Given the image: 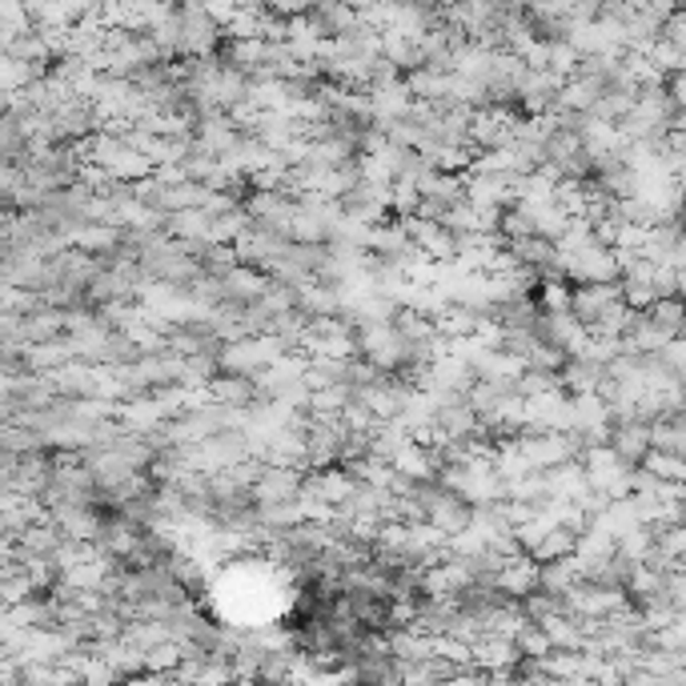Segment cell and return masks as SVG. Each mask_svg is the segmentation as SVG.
<instances>
[{
  "instance_id": "6da1fadb",
  "label": "cell",
  "mask_w": 686,
  "mask_h": 686,
  "mask_svg": "<svg viewBox=\"0 0 686 686\" xmlns=\"http://www.w3.org/2000/svg\"><path fill=\"white\" fill-rule=\"evenodd\" d=\"M289 349L281 346L277 338L262 334V338H242L222 346V373L229 378H257L262 370H269L277 358H286Z\"/></svg>"
},
{
  "instance_id": "7a4b0ae2",
  "label": "cell",
  "mask_w": 686,
  "mask_h": 686,
  "mask_svg": "<svg viewBox=\"0 0 686 686\" xmlns=\"http://www.w3.org/2000/svg\"><path fill=\"white\" fill-rule=\"evenodd\" d=\"M559 265H562V277H566L571 286H614V281H623L618 254L598 242H591L574 257H559Z\"/></svg>"
},
{
  "instance_id": "3957f363",
  "label": "cell",
  "mask_w": 686,
  "mask_h": 686,
  "mask_svg": "<svg viewBox=\"0 0 686 686\" xmlns=\"http://www.w3.org/2000/svg\"><path fill=\"white\" fill-rule=\"evenodd\" d=\"M406 225V233H410V242L422 249L430 262L438 265H454L458 262V237L450 229H446L442 222H422V217H410V222H401Z\"/></svg>"
},
{
  "instance_id": "277c9868",
  "label": "cell",
  "mask_w": 686,
  "mask_h": 686,
  "mask_svg": "<svg viewBox=\"0 0 686 686\" xmlns=\"http://www.w3.org/2000/svg\"><path fill=\"white\" fill-rule=\"evenodd\" d=\"M301 487H306V474L301 470H281V465H265L262 478L254 487V502L257 506H289L301 498Z\"/></svg>"
},
{
  "instance_id": "5b68a950",
  "label": "cell",
  "mask_w": 686,
  "mask_h": 686,
  "mask_svg": "<svg viewBox=\"0 0 686 686\" xmlns=\"http://www.w3.org/2000/svg\"><path fill=\"white\" fill-rule=\"evenodd\" d=\"M542 591V566L530 554H518L506 562V571L498 574V594L510 602H526Z\"/></svg>"
},
{
  "instance_id": "8992f818",
  "label": "cell",
  "mask_w": 686,
  "mask_h": 686,
  "mask_svg": "<svg viewBox=\"0 0 686 686\" xmlns=\"http://www.w3.org/2000/svg\"><path fill=\"white\" fill-rule=\"evenodd\" d=\"M522 663L526 658H522L518 643L494 638V634H482L474 643V670H482V675H514Z\"/></svg>"
},
{
  "instance_id": "52a82bcc",
  "label": "cell",
  "mask_w": 686,
  "mask_h": 686,
  "mask_svg": "<svg viewBox=\"0 0 686 686\" xmlns=\"http://www.w3.org/2000/svg\"><path fill=\"white\" fill-rule=\"evenodd\" d=\"M393 474L406 478V482H413V487H422V482H438V474H442V458H438V450H430V446H401L398 458H393Z\"/></svg>"
},
{
  "instance_id": "ba28073f",
  "label": "cell",
  "mask_w": 686,
  "mask_h": 686,
  "mask_svg": "<svg viewBox=\"0 0 686 686\" xmlns=\"http://www.w3.org/2000/svg\"><path fill=\"white\" fill-rule=\"evenodd\" d=\"M614 306H623V286H618V281H614V286H574L571 314L579 317L586 329H591L594 321H602Z\"/></svg>"
},
{
  "instance_id": "9c48e42d",
  "label": "cell",
  "mask_w": 686,
  "mask_h": 686,
  "mask_svg": "<svg viewBox=\"0 0 686 686\" xmlns=\"http://www.w3.org/2000/svg\"><path fill=\"white\" fill-rule=\"evenodd\" d=\"M381 61H390L401 76H410V73H418V69H426L422 37H406V32H398V29L381 32Z\"/></svg>"
},
{
  "instance_id": "30bf717a",
  "label": "cell",
  "mask_w": 686,
  "mask_h": 686,
  "mask_svg": "<svg viewBox=\"0 0 686 686\" xmlns=\"http://www.w3.org/2000/svg\"><path fill=\"white\" fill-rule=\"evenodd\" d=\"M611 450L623 458L626 465L638 470V465L646 462V454H651V422H643V418H634V422H614Z\"/></svg>"
},
{
  "instance_id": "8fae6325",
  "label": "cell",
  "mask_w": 686,
  "mask_h": 686,
  "mask_svg": "<svg viewBox=\"0 0 686 686\" xmlns=\"http://www.w3.org/2000/svg\"><path fill=\"white\" fill-rule=\"evenodd\" d=\"M470 522H474V506L465 498L450 494V490H442V498L430 506V526L446 539H458L462 530H470Z\"/></svg>"
},
{
  "instance_id": "7c38bea8",
  "label": "cell",
  "mask_w": 686,
  "mask_h": 686,
  "mask_svg": "<svg viewBox=\"0 0 686 686\" xmlns=\"http://www.w3.org/2000/svg\"><path fill=\"white\" fill-rule=\"evenodd\" d=\"M406 89L418 105H446L454 101V73H442V69H418V73L406 76Z\"/></svg>"
},
{
  "instance_id": "4fadbf2b",
  "label": "cell",
  "mask_w": 686,
  "mask_h": 686,
  "mask_svg": "<svg viewBox=\"0 0 686 686\" xmlns=\"http://www.w3.org/2000/svg\"><path fill=\"white\" fill-rule=\"evenodd\" d=\"M209 398L217 401V406H229V410H254V406H262L257 381L254 378H229V373H222V378L213 381Z\"/></svg>"
},
{
  "instance_id": "5bb4252c",
  "label": "cell",
  "mask_w": 686,
  "mask_h": 686,
  "mask_svg": "<svg viewBox=\"0 0 686 686\" xmlns=\"http://www.w3.org/2000/svg\"><path fill=\"white\" fill-rule=\"evenodd\" d=\"M602 93H606V85H598V81H591V76H574V81L562 85L559 109L571 116H591L594 109H598Z\"/></svg>"
},
{
  "instance_id": "9a60e30c",
  "label": "cell",
  "mask_w": 686,
  "mask_h": 686,
  "mask_svg": "<svg viewBox=\"0 0 686 686\" xmlns=\"http://www.w3.org/2000/svg\"><path fill=\"white\" fill-rule=\"evenodd\" d=\"M582 582H586V571H582L579 559H562V562H550V566H542V594H554V598H571Z\"/></svg>"
},
{
  "instance_id": "2e32d148",
  "label": "cell",
  "mask_w": 686,
  "mask_h": 686,
  "mask_svg": "<svg viewBox=\"0 0 686 686\" xmlns=\"http://www.w3.org/2000/svg\"><path fill=\"white\" fill-rule=\"evenodd\" d=\"M651 450H666V454L686 458V418L666 413V418L651 422Z\"/></svg>"
},
{
  "instance_id": "e0dca14e",
  "label": "cell",
  "mask_w": 686,
  "mask_h": 686,
  "mask_svg": "<svg viewBox=\"0 0 686 686\" xmlns=\"http://www.w3.org/2000/svg\"><path fill=\"white\" fill-rule=\"evenodd\" d=\"M478 326H482V317H478L474 309H465V306H450L442 317H438V321H433V329H438V338H446V341H465V338H474Z\"/></svg>"
},
{
  "instance_id": "ac0fdd59",
  "label": "cell",
  "mask_w": 686,
  "mask_h": 686,
  "mask_svg": "<svg viewBox=\"0 0 686 686\" xmlns=\"http://www.w3.org/2000/svg\"><path fill=\"white\" fill-rule=\"evenodd\" d=\"M121 643H129L133 651H141V655H153L157 646L177 643V638H173L170 623H129L125 634H121Z\"/></svg>"
},
{
  "instance_id": "d6986e66",
  "label": "cell",
  "mask_w": 686,
  "mask_h": 686,
  "mask_svg": "<svg viewBox=\"0 0 686 686\" xmlns=\"http://www.w3.org/2000/svg\"><path fill=\"white\" fill-rule=\"evenodd\" d=\"M602 378H606V370L594 366V361H582V358H571L566 361V370H562V386H566L571 398H579V393H598Z\"/></svg>"
},
{
  "instance_id": "ffe728a7",
  "label": "cell",
  "mask_w": 686,
  "mask_h": 686,
  "mask_svg": "<svg viewBox=\"0 0 686 686\" xmlns=\"http://www.w3.org/2000/svg\"><path fill=\"white\" fill-rule=\"evenodd\" d=\"M579 554V534L574 530H562V526H554L546 534V542H542L530 559L539 562V566H550V562H562V559H574Z\"/></svg>"
},
{
  "instance_id": "44dd1931",
  "label": "cell",
  "mask_w": 686,
  "mask_h": 686,
  "mask_svg": "<svg viewBox=\"0 0 686 686\" xmlns=\"http://www.w3.org/2000/svg\"><path fill=\"white\" fill-rule=\"evenodd\" d=\"M646 317H651L663 334H670V338H683L686 334V301L683 297H663V301H655V306L646 309Z\"/></svg>"
},
{
  "instance_id": "7402d4cb",
  "label": "cell",
  "mask_w": 686,
  "mask_h": 686,
  "mask_svg": "<svg viewBox=\"0 0 686 686\" xmlns=\"http://www.w3.org/2000/svg\"><path fill=\"white\" fill-rule=\"evenodd\" d=\"M539 309L542 314H571L574 309V286L566 277H554V281H542L539 286Z\"/></svg>"
},
{
  "instance_id": "603a6c76",
  "label": "cell",
  "mask_w": 686,
  "mask_h": 686,
  "mask_svg": "<svg viewBox=\"0 0 686 686\" xmlns=\"http://www.w3.org/2000/svg\"><path fill=\"white\" fill-rule=\"evenodd\" d=\"M579 69H582V53L574 49L566 37H559V41H550V73L559 76L562 85L566 81H574L579 76Z\"/></svg>"
},
{
  "instance_id": "cb8c5ba5",
  "label": "cell",
  "mask_w": 686,
  "mask_h": 686,
  "mask_svg": "<svg viewBox=\"0 0 686 686\" xmlns=\"http://www.w3.org/2000/svg\"><path fill=\"white\" fill-rule=\"evenodd\" d=\"M683 465H686V458L666 454V450H651L638 470H646V474L658 478V482H683Z\"/></svg>"
},
{
  "instance_id": "d4e9b609",
  "label": "cell",
  "mask_w": 686,
  "mask_h": 686,
  "mask_svg": "<svg viewBox=\"0 0 686 686\" xmlns=\"http://www.w3.org/2000/svg\"><path fill=\"white\" fill-rule=\"evenodd\" d=\"M518 651H522V658H526V663H542V658H546L554 646H550V638L539 631V626L530 623L526 631L518 634Z\"/></svg>"
},
{
  "instance_id": "484cf974",
  "label": "cell",
  "mask_w": 686,
  "mask_h": 686,
  "mask_svg": "<svg viewBox=\"0 0 686 686\" xmlns=\"http://www.w3.org/2000/svg\"><path fill=\"white\" fill-rule=\"evenodd\" d=\"M666 37H670V41H675L678 49L686 53V9H678L675 17H670V24H666Z\"/></svg>"
},
{
  "instance_id": "4316f807",
  "label": "cell",
  "mask_w": 686,
  "mask_h": 686,
  "mask_svg": "<svg viewBox=\"0 0 686 686\" xmlns=\"http://www.w3.org/2000/svg\"><path fill=\"white\" fill-rule=\"evenodd\" d=\"M666 93H670V101H675L678 113H686V73L670 76V81H666Z\"/></svg>"
},
{
  "instance_id": "83f0119b",
  "label": "cell",
  "mask_w": 686,
  "mask_h": 686,
  "mask_svg": "<svg viewBox=\"0 0 686 686\" xmlns=\"http://www.w3.org/2000/svg\"><path fill=\"white\" fill-rule=\"evenodd\" d=\"M442 686H490V675H482V670H458V675Z\"/></svg>"
},
{
  "instance_id": "f1b7e54d",
  "label": "cell",
  "mask_w": 686,
  "mask_h": 686,
  "mask_svg": "<svg viewBox=\"0 0 686 686\" xmlns=\"http://www.w3.org/2000/svg\"><path fill=\"white\" fill-rule=\"evenodd\" d=\"M490 686H522L518 675H490Z\"/></svg>"
},
{
  "instance_id": "f546056e",
  "label": "cell",
  "mask_w": 686,
  "mask_h": 686,
  "mask_svg": "<svg viewBox=\"0 0 686 686\" xmlns=\"http://www.w3.org/2000/svg\"><path fill=\"white\" fill-rule=\"evenodd\" d=\"M678 418H686V401H683V410H678Z\"/></svg>"
},
{
  "instance_id": "4dcf8cb0",
  "label": "cell",
  "mask_w": 686,
  "mask_h": 686,
  "mask_svg": "<svg viewBox=\"0 0 686 686\" xmlns=\"http://www.w3.org/2000/svg\"><path fill=\"white\" fill-rule=\"evenodd\" d=\"M683 229H686V209H683Z\"/></svg>"
}]
</instances>
